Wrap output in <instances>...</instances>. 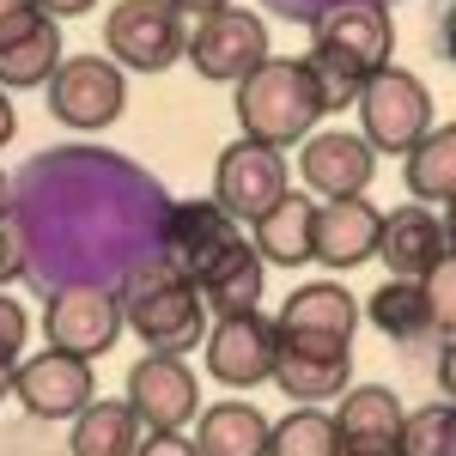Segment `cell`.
Returning a JSON list of instances; mask_svg holds the SVG:
<instances>
[{"label":"cell","mask_w":456,"mask_h":456,"mask_svg":"<svg viewBox=\"0 0 456 456\" xmlns=\"http://www.w3.org/2000/svg\"><path fill=\"white\" fill-rule=\"evenodd\" d=\"M389 49H395V25H389L384 0H335L311 19V86L322 116L359 104L365 79L378 68H389Z\"/></svg>","instance_id":"obj_1"},{"label":"cell","mask_w":456,"mask_h":456,"mask_svg":"<svg viewBox=\"0 0 456 456\" xmlns=\"http://www.w3.org/2000/svg\"><path fill=\"white\" fill-rule=\"evenodd\" d=\"M116 305H122V322L141 335V347H152V353L183 359L195 341H208V298H201V286L183 281L165 262H134L122 292H116Z\"/></svg>","instance_id":"obj_2"},{"label":"cell","mask_w":456,"mask_h":456,"mask_svg":"<svg viewBox=\"0 0 456 456\" xmlns=\"http://www.w3.org/2000/svg\"><path fill=\"white\" fill-rule=\"evenodd\" d=\"M316 116V86H311V68L305 61H262V68L238 79V122H244V141H262L286 152L292 141H311Z\"/></svg>","instance_id":"obj_3"},{"label":"cell","mask_w":456,"mask_h":456,"mask_svg":"<svg viewBox=\"0 0 456 456\" xmlns=\"http://www.w3.org/2000/svg\"><path fill=\"white\" fill-rule=\"evenodd\" d=\"M353 329L359 305L347 298V286L311 281L274 316V359H353Z\"/></svg>","instance_id":"obj_4"},{"label":"cell","mask_w":456,"mask_h":456,"mask_svg":"<svg viewBox=\"0 0 456 456\" xmlns=\"http://www.w3.org/2000/svg\"><path fill=\"white\" fill-rule=\"evenodd\" d=\"M359 141L371 152H414L432 134V92L408 68H378L359 92Z\"/></svg>","instance_id":"obj_5"},{"label":"cell","mask_w":456,"mask_h":456,"mask_svg":"<svg viewBox=\"0 0 456 456\" xmlns=\"http://www.w3.org/2000/svg\"><path fill=\"white\" fill-rule=\"evenodd\" d=\"M244 244H249L244 225L219 208V201H176L165 213V232H159V262L176 268L183 281L201 286L219 262H232Z\"/></svg>","instance_id":"obj_6"},{"label":"cell","mask_w":456,"mask_h":456,"mask_svg":"<svg viewBox=\"0 0 456 456\" xmlns=\"http://www.w3.org/2000/svg\"><path fill=\"white\" fill-rule=\"evenodd\" d=\"M104 49L116 68L165 73L183 61L189 31H183V12H176L171 0H116L104 19Z\"/></svg>","instance_id":"obj_7"},{"label":"cell","mask_w":456,"mask_h":456,"mask_svg":"<svg viewBox=\"0 0 456 456\" xmlns=\"http://www.w3.org/2000/svg\"><path fill=\"white\" fill-rule=\"evenodd\" d=\"M201 79H219V86H238L268 61V19L262 12H244V6H225L195 25L189 49H183Z\"/></svg>","instance_id":"obj_8"},{"label":"cell","mask_w":456,"mask_h":456,"mask_svg":"<svg viewBox=\"0 0 456 456\" xmlns=\"http://www.w3.org/2000/svg\"><path fill=\"white\" fill-rule=\"evenodd\" d=\"M281 195H286V159L274 146L238 134V141L219 152V165H213V201L232 213L238 225H256Z\"/></svg>","instance_id":"obj_9"},{"label":"cell","mask_w":456,"mask_h":456,"mask_svg":"<svg viewBox=\"0 0 456 456\" xmlns=\"http://www.w3.org/2000/svg\"><path fill=\"white\" fill-rule=\"evenodd\" d=\"M43 335H49V347L55 353H73V359H98V353L116 347V335H122V305H116V292L110 286H61L55 298H49V311H43Z\"/></svg>","instance_id":"obj_10"},{"label":"cell","mask_w":456,"mask_h":456,"mask_svg":"<svg viewBox=\"0 0 456 456\" xmlns=\"http://www.w3.org/2000/svg\"><path fill=\"white\" fill-rule=\"evenodd\" d=\"M128 104V79L104 55H68L49 79V116L68 128H110Z\"/></svg>","instance_id":"obj_11"},{"label":"cell","mask_w":456,"mask_h":456,"mask_svg":"<svg viewBox=\"0 0 456 456\" xmlns=\"http://www.w3.org/2000/svg\"><path fill=\"white\" fill-rule=\"evenodd\" d=\"M134 414H141L146 432H183L201 408V384L195 371L171 359V353H152L141 365H128V395H122Z\"/></svg>","instance_id":"obj_12"},{"label":"cell","mask_w":456,"mask_h":456,"mask_svg":"<svg viewBox=\"0 0 456 456\" xmlns=\"http://www.w3.org/2000/svg\"><path fill=\"white\" fill-rule=\"evenodd\" d=\"M12 395L25 402L31 420H79V408H92V365L43 347L37 359H19Z\"/></svg>","instance_id":"obj_13"},{"label":"cell","mask_w":456,"mask_h":456,"mask_svg":"<svg viewBox=\"0 0 456 456\" xmlns=\"http://www.w3.org/2000/svg\"><path fill=\"white\" fill-rule=\"evenodd\" d=\"M208 371L232 389L274 384V316L262 311L219 316L208 329Z\"/></svg>","instance_id":"obj_14"},{"label":"cell","mask_w":456,"mask_h":456,"mask_svg":"<svg viewBox=\"0 0 456 456\" xmlns=\"http://www.w3.org/2000/svg\"><path fill=\"white\" fill-rule=\"evenodd\" d=\"M444 256H451V249H444V225H438L420 201L384 213V232H378V262L389 268V281H426Z\"/></svg>","instance_id":"obj_15"},{"label":"cell","mask_w":456,"mask_h":456,"mask_svg":"<svg viewBox=\"0 0 456 456\" xmlns=\"http://www.w3.org/2000/svg\"><path fill=\"white\" fill-rule=\"evenodd\" d=\"M298 171L311 183L316 195H329V201H353V195H365L371 189V176H378V152L359 141V134H311L305 141V159H298Z\"/></svg>","instance_id":"obj_16"},{"label":"cell","mask_w":456,"mask_h":456,"mask_svg":"<svg viewBox=\"0 0 456 456\" xmlns=\"http://www.w3.org/2000/svg\"><path fill=\"white\" fill-rule=\"evenodd\" d=\"M329 420H335L341 451H402L408 408H402L384 384H359V389H347V395H341V408H335Z\"/></svg>","instance_id":"obj_17"},{"label":"cell","mask_w":456,"mask_h":456,"mask_svg":"<svg viewBox=\"0 0 456 456\" xmlns=\"http://www.w3.org/2000/svg\"><path fill=\"white\" fill-rule=\"evenodd\" d=\"M378 232H384V213L371 208L365 195L329 201V208H316V256L311 262H322V268H359V262L378 256Z\"/></svg>","instance_id":"obj_18"},{"label":"cell","mask_w":456,"mask_h":456,"mask_svg":"<svg viewBox=\"0 0 456 456\" xmlns=\"http://www.w3.org/2000/svg\"><path fill=\"white\" fill-rule=\"evenodd\" d=\"M249 244H256V256H262L268 268H274V262H281V268L311 262V256H316V208L305 201V195L286 189L281 201L249 225Z\"/></svg>","instance_id":"obj_19"},{"label":"cell","mask_w":456,"mask_h":456,"mask_svg":"<svg viewBox=\"0 0 456 456\" xmlns=\"http://www.w3.org/2000/svg\"><path fill=\"white\" fill-rule=\"evenodd\" d=\"M61 61H68V55H61V25H55V19H43L37 31L0 43V92H31V86H49Z\"/></svg>","instance_id":"obj_20"},{"label":"cell","mask_w":456,"mask_h":456,"mask_svg":"<svg viewBox=\"0 0 456 456\" xmlns=\"http://www.w3.org/2000/svg\"><path fill=\"white\" fill-rule=\"evenodd\" d=\"M73 456H134L141 451V414L128 402H104L92 395V408H79L73 420Z\"/></svg>","instance_id":"obj_21"},{"label":"cell","mask_w":456,"mask_h":456,"mask_svg":"<svg viewBox=\"0 0 456 456\" xmlns=\"http://www.w3.org/2000/svg\"><path fill=\"white\" fill-rule=\"evenodd\" d=\"M201 456H268V420L249 402H219L201 408V432H195Z\"/></svg>","instance_id":"obj_22"},{"label":"cell","mask_w":456,"mask_h":456,"mask_svg":"<svg viewBox=\"0 0 456 456\" xmlns=\"http://www.w3.org/2000/svg\"><path fill=\"white\" fill-rule=\"evenodd\" d=\"M262 281H268V262L256 256V244H244L232 262H219L208 281H201V298H208V316H244L262 305Z\"/></svg>","instance_id":"obj_23"},{"label":"cell","mask_w":456,"mask_h":456,"mask_svg":"<svg viewBox=\"0 0 456 456\" xmlns=\"http://www.w3.org/2000/svg\"><path fill=\"white\" fill-rule=\"evenodd\" d=\"M402 176H408V195H414V201H444V208H451L456 201V122L432 128V134L408 152Z\"/></svg>","instance_id":"obj_24"},{"label":"cell","mask_w":456,"mask_h":456,"mask_svg":"<svg viewBox=\"0 0 456 456\" xmlns=\"http://www.w3.org/2000/svg\"><path fill=\"white\" fill-rule=\"evenodd\" d=\"M365 316L384 329L389 341H426L432 335V311H426V286L420 281H384L371 292Z\"/></svg>","instance_id":"obj_25"},{"label":"cell","mask_w":456,"mask_h":456,"mask_svg":"<svg viewBox=\"0 0 456 456\" xmlns=\"http://www.w3.org/2000/svg\"><path fill=\"white\" fill-rule=\"evenodd\" d=\"M274 384H281L298 408L341 402L353 389V359H274Z\"/></svg>","instance_id":"obj_26"},{"label":"cell","mask_w":456,"mask_h":456,"mask_svg":"<svg viewBox=\"0 0 456 456\" xmlns=\"http://www.w3.org/2000/svg\"><path fill=\"white\" fill-rule=\"evenodd\" d=\"M335 420L322 408H292L281 426H268V456H335Z\"/></svg>","instance_id":"obj_27"},{"label":"cell","mask_w":456,"mask_h":456,"mask_svg":"<svg viewBox=\"0 0 456 456\" xmlns=\"http://www.w3.org/2000/svg\"><path fill=\"white\" fill-rule=\"evenodd\" d=\"M402 456H456V402L414 408L402 426Z\"/></svg>","instance_id":"obj_28"},{"label":"cell","mask_w":456,"mask_h":456,"mask_svg":"<svg viewBox=\"0 0 456 456\" xmlns=\"http://www.w3.org/2000/svg\"><path fill=\"white\" fill-rule=\"evenodd\" d=\"M426 311H432V329H444L456 341V256H444L432 274H426Z\"/></svg>","instance_id":"obj_29"},{"label":"cell","mask_w":456,"mask_h":456,"mask_svg":"<svg viewBox=\"0 0 456 456\" xmlns=\"http://www.w3.org/2000/svg\"><path fill=\"white\" fill-rule=\"evenodd\" d=\"M31 268V249H25V232H19V219L12 213H0V286L19 281Z\"/></svg>","instance_id":"obj_30"},{"label":"cell","mask_w":456,"mask_h":456,"mask_svg":"<svg viewBox=\"0 0 456 456\" xmlns=\"http://www.w3.org/2000/svg\"><path fill=\"white\" fill-rule=\"evenodd\" d=\"M25 335H31V316H25V305L0 292V353H12V359H19V353H25Z\"/></svg>","instance_id":"obj_31"},{"label":"cell","mask_w":456,"mask_h":456,"mask_svg":"<svg viewBox=\"0 0 456 456\" xmlns=\"http://www.w3.org/2000/svg\"><path fill=\"white\" fill-rule=\"evenodd\" d=\"M37 25H43V6L37 0H0V43L37 31Z\"/></svg>","instance_id":"obj_32"},{"label":"cell","mask_w":456,"mask_h":456,"mask_svg":"<svg viewBox=\"0 0 456 456\" xmlns=\"http://www.w3.org/2000/svg\"><path fill=\"white\" fill-rule=\"evenodd\" d=\"M134 456H201V451H195V444H189L183 432H146Z\"/></svg>","instance_id":"obj_33"},{"label":"cell","mask_w":456,"mask_h":456,"mask_svg":"<svg viewBox=\"0 0 456 456\" xmlns=\"http://www.w3.org/2000/svg\"><path fill=\"white\" fill-rule=\"evenodd\" d=\"M43 6V19H79V12H92L98 0H37Z\"/></svg>","instance_id":"obj_34"},{"label":"cell","mask_w":456,"mask_h":456,"mask_svg":"<svg viewBox=\"0 0 456 456\" xmlns=\"http://www.w3.org/2000/svg\"><path fill=\"white\" fill-rule=\"evenodd\" d=\"M438 389H444V402H456V341L438 353Z\"/></svg>","instance_id":"obj_35"},{"label":"cell","mask_w":456,"mask_h":456,"mask_svg":"<svg viewBox=\"0 0 456 456\" xmlns=\"http://www.w3.org/2000/svg\"><path fill=\"white\" fill-rule=\"evenodd\" d=\"M171 6L183 12V19H213V12H225L232 0H171Z\"/></svg>","instance_id":"obj_36"},{"label":"cell","mask_w":456,"mask_h":456,"mask_svg":"<svg viewBox=\"0 0 456 456\" xmlns=\"http://www.w3.org/2000/svg\"><path fill=\"white\" fill-rule=\"evenodd\" d=\"M438 43H444V55H451V68H456V0H451V12H444V25H438Z\"/></svg>","instance_id":"obj_37"},{"label":"cell","mask_w":456,"mask_h":456,"mask_svg":"<svg viewBox=\"0 0 456 456\" xmlns=\"http://www.w3.org/2000/svg\"><path fill=\"white\" fill-rule=\"evenodd\" d=\"M12 128H19V116H12V104H6V92H0V146L12 141Z\"/></svg>","instance_id":"obj_38"},{"label":"cell","mask_w":456,"mask_h":456,"mask_svg":"<svg viewBox=\"0 0 456 456\" xmlns=\"http://www.w3.org/2000/svg\"><path fill=\"white\" fill-rule=\"evenodd\" d=\"M12 371H19V359H12V353H0V395L12 389Z\"/></svg>","instance_id":"obj_39"},{"label":"cell","mask_w":456,"mask_h":456,"mask_svg":"<svg viewBox=\"0 0 456 456\" xmlns=\"http://www.w3.org/2000/svg\"><path fill=\"white\" fill-rule=\"evenodd\" d=\"M444 249L456 256V201H451V213H444Z\"/></svg>","instance_id":"obj_40"},{"label":"cell","mask_w":456,"mask_h":456,"mask_svg":"<svg viewBox=\"0 0 456 456\" xmlns=\"http://www.w3.org/2000/svg\"><path fill=\"white\" fill-rule=\"evenodd\" d=\"M335 456H402V451H335Z\"/></svg>","instance_id":"obj_41"},{"label":"cell","mask_w":456,"mask_h":456,"mask_svg":"<svg viewBox=\"0 0 456 456\" xmlns=\"http://www.w3.org/2000/svg\"><path fill=\"white\" fill-rule=\"evenodd\" d=\"M6 195H12V183H6V171H0V213H6Z\"/></svg>","instance_id":"obj_42"}]
</instances>
